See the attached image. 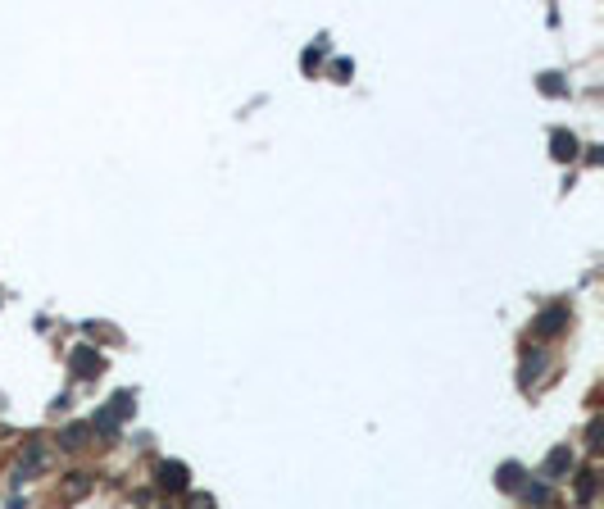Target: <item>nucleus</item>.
Listing matches in <instances>:
<instances>
[{
	"instance_id": "f257e3e1",
	"label": "nucleus",
	"mask_w": 604,
	"mask_h": 509,
	"mask_svg": "<svg viewBox=\"0 0 604 509\" xmlns=\"http://www.w3.org/2000/svg\"><path fill=\"white\" fill-rule=\"evenodd\" d=\"M563 319H568L563 310H545L541 319H536V332H541V337H554V328H563Z\"/></svg>"
},
{
	"instance_id": "f03ea898",
	"label": "nucleus",
	"mask_w": 604,
	"mask_h": 509,
	"mask_svg": "<svg viewBox=\"0 0 604 509\" xmlns=\"http://www.w3.org/2000/svg\"><path fill=\"white\" fill-rule=\"evenodd\" d=\"M159 482L173 487V491H182V487H187V468H182V464H164V468H159Z\"/></svg>"
},
{
	"instance_id": "7ed1b4c3",
	"label": "nucleus",
	"mask_w": 604,
	"mask_h": 509,
	"mask_svg": "<svg viewBox=\"0 0 604 509\" xmlns=\"http://www.w3.org/2000/svg\"><path fill=\"white\" fill-rule=\"evenodd\" d=\"M73 364H78V373H82V378H91V373H100V355H91V350H78V355H73Z\"/></svg>"
},
{
	"instance_id": "20e7f679",
	"label": "nucleus",
	"mask_w": 604,
	"mask_h": 509,
	"mask_svg": "<svg viewBox=\"0 0 604 509\" xmlns=\"http://www.w3.org/2000/svg\"><path fill=\"white\" fill-rule=\"evenodd\" d=\"M554 155H559V159H572V155H577V141L563 137V132H554Z\"/></svg>"
}]
</instances>
